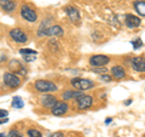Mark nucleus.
Returning <instances> with one entry per match:
<instances>
[{"label": "nucleus", "mask_w": 145, "mask_h": 137, "mask_svg": "<svg viewBox=\"0 0 145 137\" xmlns=\"http://www.w3.org/2000/svg\"><path fill=\"white\" fill-rule=\"evenodd\" d=\"M70 84L72 88H75L76 90L79 91H86V90H89L94 86V83L92 80H88V79H82V78H72Z\"/></svg>", "instance_id": "f257e3e1"}, {"label": "nucleus", "mask_w": 145, "mask_h": 137, "mask_svg": "<svg viewBox=\"0 0 145 137\" xmlns=\"http://www.w3.org/2000/svg\"><path fill=\"white\" fill-rule=\"evenodd\" d=\"M34 88L39 91V92H53V91H57V85L52 83V81L48 80H36L34 84Z\"/></svg>", "instance_id": "f03ea898"}, {"label": "nucleus", "mask_w": 145, "mask_h": 137, "mask_svg": "<svg viewBox=\"0 0 145 137\" xmlns=\"http://www.w3.org/2000/svg\"><path fill=\"white\" fill-rule=\"evenodd\" d=\"M3 81L10 89H16L21 85V78L12 72H6L3 76Z\"/></svg>", "instance_id": "7ed1b4c3"}, {"label": "nucleus", "mask_w": 145, "mask_h": 137, "mask_svg": "<svg viewBox=\"0 0 145 137\" xmlns=\"http://www.w3.org/2000/svg\"><path fill=\"white\" fill-rule=\"evenodd\" d=\"M64 34V30L61 26H50L45 29H39L38 35L39 36H62Z\"/></svg>", "instance_id": "20e7f679"}, {"label": "nucleus", "mask_w": 145, "mask_h": 137, "mask_svg": "<svg viewBox=\"0 0 145 137\" xmlns=\"http://www.w3.org/2000/svg\"><path fill=\"white\" fill-rule=\"evenodd\" d=\"M76 102H78L79 109L81 111H85V109H88L92 107L93 104V97L89 95H80L79 97H76Z\"/></svg>", "instance_id": "39448f33"}, {"label": "nucleus", "mask_w": 145, "mask_h": 137, "mask_svg": "<svg viewBox=\"0 0 145 137\" xmlns=\"http://www.w3.org/2000/svg\"><path fill=\"white\" fill-rule=\"evenodd\" d=\"M21 16L28 22H36L38 20V15H36L35 10H33L28 5H23L21 7Z\"/></svg>", "instance_id": "423d86ee"}, {"label": "nucleus", "mask_w": 145, "mask_h": 137, "mask_svg": "<svg viewBox=\"0 0 145 137\" xmlns=\"http://www.w3.org/2000/svg\"><path fill=\"white\" fill-rule=\"evenodd\" d=\"M10 36H11V39L13 40V41H16L18 44H24V43H27V40H28V36H27V34L22 29H20V28L11 29L10 30Z\"/></svg>", "instance_id": "0eeeda50"}, {"label": "nucleus", "mask_w": 145, "mask_h": 137, "mask_svg": "<svg viewBox=\"0 0 145 137\" xmlns=\"http://www.w3.org/2000/svg\"><path fill=\"white\" fill-rule=\"evenodd\" d=\"M110 62V58L105 55H94L89 58V63L93 67H104Z\"/></svg>", "instance_id": "6e6552de"}, {"label": "nucleus", "mask_w": 145, "mask_h": 137, "mask_svg": "<svg viewBox=\"0 0 145 137\" xmlns=\"http://www.w3.org/2000/svg\"><path fill=\"white\" fill-rule=\"evenodd\" d=\"M68 109H69V106H68L65 102L57 101L54 103V106L51 108V113L56 117H61V115H64V114L68 112Z\"/></svg>", "instance_id": "1a4fd4ad"}, {"label": "nucleus", "mask_w": 145, "mask_h": 137, "mask_svg": "<svg viewBox=\"0 0 145 137\" xmlns=\"http://www.w3.org/2000/svg\"><path fill=\"white\" fill-rule=\"evenodd\" d=\"M131 66L135 72L144 73L145 72V58L143 57H134L131 60Z\"/></svg>", "instance_id": "9d476101"}, {"label": "nucleus", "mask_w": 145, "mask_h": 137, "mask_svg": "<svg viewBox=\"0 0 145 137\" xmlns=\"http://www.w3.org/2000/svg\"><path fill=\"white\" fill-rule=\"evenodd\" d=\"M8 68L12 70V73H15V74H21V75H24L25 74V69H24V67L23 65L20 62V61H17V60H12L10 61V63H8Z\"/></svg>", "instance_id": "9b49d317"}, {"label": "nucleus", "mask_w": 145, "mask_h": 137, "mask_svg": "<svg viewBox=\"0 0 145 137\" xmlns=\"http://www.w3.org/2000/svg\"><path fill=\"white\" fill-rule=\"evenodd\" d=\"M125 23H126V26L128 27L129 29H133V28H137V27L140 26V23H142V20H140L139 17L134 16V15H126Z\"/></svg>", "instance_id": "f8f14e48"}, {"label": "nucleus", "mask_w": 145, "mask_h": 137, "mask_svg": "<svg viewBox=\"0 0 145 137\" xmlns=\"http://www.w3.org/2000/svg\"><path fill=\"white\" fill-rule=\"evenodd\" d=\"M65 13L69 17V20L72 22V23H79L80 22V13L79 10L72 6H67L65 7Z\"/></svg>", "instance_id": "ddd939ff"}, {"label": "nucleus", "mask_w": 145, "mask_h": 137, "mask_svg": "<svg viewBox=\"0 0 145 137\" xmlns=\"http://www.w3.org/2000/svg\"><path fill=\"white\" fill-rule=\"evenodd\" d=\"M57 102V98L54 97L53 95H44L41 98H40V103H41V106L44 108H50L51 109L54 103Z\"/></svg>", "instance_id": "4468645a"}, {"label": "nucleus", "mask_w": 145, "mask_h": 137, "mask_svg": "<svg viewBox=\"0 0 145 137\" xmlns=\"http://www.w3.org/2000/svg\"><path fill=\"white\" fill-rule=\"evenodd\" d=\"M0 7L5 12H12L16 9L15 0H0Z\"/></svg>", "instance_id": "2eb2a0df"}, {"label": "nucleus", "mask_w": 145, "mask_h": 137, "mask_svg": "<svg viewBox=\"0 0 145 137\" xmlns=\"http://www.w3.org/2000/svg\"><path fill=\"white\" fill-rule=\"evenodd\" d=\"M111 74L116 79H123L126 76V72H125V68L122 66H115L111 68Z\"/></svg>", "instance_id": "dca6fc26"}, {"label": "nucleus", "mask_w": 145, "mask_h": 137, "mask_svg": "<svg viewBox=\"0 0 145 137\" xmlns=\"http://www.w3.org/2000/svg\"><path fill=\"white\" fill-rule=\"evenodd\" d=\"M134 10L137 11L138 15L145 17V1H142V0L135 1L134 3Z\"/></svg>", "instance_id": "f3484780"}, {"label": "nucleus", "mask_w": 145, "mask_h": 137, "mask_svg": "<svg viewBox=\"0 0 145 137\" xmlns=\"http://www.w3.org/2000/svg\"><path fill=\"white\" fill-rule=\"evenodd\" d=\"M80 95H82V91H65L64 94H63V98L64 99H70V98H76V97H79Z\"/></svg>", "instance_id": "a211bd4d"}, {"label": "nucleus", "mask_w": 145, "mask_h": 137, "mask_svg": "<svg viewBox=\"0 0 145 137\" xmlns=\"http://www.w3.org/2000/svg\"><path fill=\"white\" fill-rule=\"evenodd\" d=\"M12 107H13V108H17V109L23 108V107H24L23 99H22L20 96H15V97H13V99H12Z\"/></svg>", "instance_id": "6ab92c4d"}, {"label": "nucleus", "mask_w": 145, "mask_h": 137, "mask_svg": "<svg viewBox=\"0 0 145 137\" xmlns=\"http://www.w3.org/2000/svg\"><path fill=\"white\" fill-rule=\"evenodd\" d=\"M27 135H28L29 137H42L41 132H40L39 130H35V129H30V130H28Z\"/></svg>", "instance_id": "aec40b11"}, {"label": "nucleus", "mask_w": 145, "mask_h": 137, "mask_svg": "<svg viewBox=\"0 0 145 137\" xmlns=\"http://www.w3.org/2000/svg\"><path fill=\"white\" fill-rule=\"evenodd\" d=\"M20 53L22 55V56H23V55H38V52L33 49H21Z\"/></svg>", "instance_id": "412c9836"}, {"label": "nucleus", "mask_w": 145, "mask_h": 137, "mask_svg": "<svg viewBox=\"0 0 145 137\" xmlns=\"http://www.w3.org/2000/svg\"><path fill=\"white\" fill-rule=\"evenodd\" d=\"M7 137H23V135H22L18 130H11L10 132H8Z\"/></svg>", "instance_id": "4be33fe9"}, {"label": "nucleus", "mask_w": 145, "mask_h": 137, "mask_svg": "<svg viewBox=\"0 0 145 137\" xmlns=\"http://www.w3.org/2000/svg\"><path fill=\"white\" fill-rule=\"evenodd\" d=\"M132 45H133V47L135 50H138V49H140L143 46V41L140 39H135V40H133V41H132Z\"/></svg>", "instance_id": "5701e85b"}, {"label": "nucleus", "mask_w": 145, "mask_h": 137, "mask_svg": "<svg viewBox=\"0 0 145 137\" xmlns=\"http://www.w3.org/2000/svg\"><path fill=\"white\" fill-rule=\"evenodd\" d=\"M23 58L25 62H33L36 60V55H23Z\"/></svg>", "instance_id": "b1692460"}, {"label": "nucleus", "mask_w": 145, "mask_h": 137, "mask_svg": "<svg viewBox=\"0 0 145 137\" xmlns=\"http://www.w3.org/2000/svg\"><path fill=\"white\" fill-rule=\"evenodd\" d=\"M92 70L94 73H98V74H104V73L108 72V69L106 68H104V67H102V68H92Z\"/></svg>", "instance_id": "393cba45"}, {"label": "nucleus", "mask_w": 145, "mask_h": 137, "mask_svg": "<svg viewBox=\"0 0 145 137\" xmlns=\"http://www.w3.org/2000/svg\"><path fill=\"white\" fill-rule=\"evenodd\" d=\"M48 137H64V134L61 131H57V132H53V134H51Z\"/></svg>", "instance_id": "a878e982"}, {"label": "nucleus", "mask_w": 145, "mask_h": 137, "mask_svg": "<svg viewBox=\"0 0 145 137\" xmlns=\"http://www.w3.org/2000/svg\"><path fill=\"white\" fill-rule=\"evenodd\" d=\"M8 115V112L5 111V109H0V119H3V118H6Z\"/></svg>", "instance_id": "bb28decb"}, {"label": "nucleus", "mask_w": 145, "mask_h": 137, "mask_svg": "<svg viewBox=\"0 0 145 137\" xmlns=\"http://www.w3.org/2000/svg\"><path fill=\"white\" fill-rule=\"evenodd\" d=\"M101 79H102L103 81H106V83H109V81H111V76L105 75V74H102V75H101Z\"/></svg>", "instance_id": "cd10ccee"}, {"label": "nucleus", "mask_w": 145, "mask_h": 137, "mask_svg": "<svg viewBox=\"0 0 145 137\" xmlns=\"http://www.w3.org/2000/svg\"><path fill=\"white\" fill-rule=\"evenodd\" d=\"M7 121H8L7 118H3V119H0V125H1V124H6Z\"/></svg>", "instance_id": "c85d7f7f"}, {"label": "nucleus", "mask_w": 145, "mask_h": 137, "mask_svg": "<svg viewBox=\"0 0 145 137\" xmlns=\"http://www.w3.org/2000/svg\"><path fill=\"white\" fill-rule=\"evenodd\" d=\"M131 103H132V99H127V101H125V106H129Z\"/></svg>", "instance_id": "c756f323"}, {"label": "nucleus", "mask_w": 145, "mask_h": 137, "mask_svg": "<svg viewBox=\"0 0 145 137\" xmlns=\"http://www.w3.org/2000/svg\"><path fill=\"white\" fill-rule=\"evenodd\" d=\"M110 123H111V119H110V118H109V119H106V120H105V124H110Z\"/></svg>", "instance_id": "7c9ffc66"}, {"label": "nucleus", "mask_w": 145, "mask_h": 137, "mask_svg": "<svg viewBox=\"0 0 145 137\" xmlns=\"http://www.w3.org/2000/svg\"><path fill=\"white\" fill-rule=\"evenodd\" d=\"M0 137H5V134H3L1 132V134H0Z\"/></svg>", "instance_id": "2f4dec72"}]
</instances>
